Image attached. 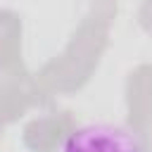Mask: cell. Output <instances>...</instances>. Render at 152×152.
I'll use <instances>...</instances> for the list:
<instances>
[{"label": "cell", "instance_id": "cell-1", "mask_svg": "<svg viewBox=\"0 0 152 152\" xmlns=\"http://www.w3.org/2000/svg\"><path fill=\"white\" fill-rule=\"evenodd\" d=\"M59 152H145L140 135L112 121H90L74 128Z\"/></svg>", "mask_w": 152, "mask_h": 152}]
</instances>
